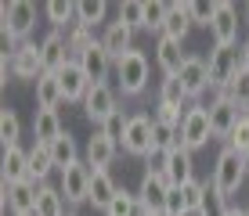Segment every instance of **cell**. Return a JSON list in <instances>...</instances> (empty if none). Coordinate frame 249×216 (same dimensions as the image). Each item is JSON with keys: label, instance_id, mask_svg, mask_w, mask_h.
Masks as SVG:
<instances>
[{"label": "cell", "instance_id": "obj_11", "mask_svg": "<svg viewBox=\"0 0 249 216\" xmlns=\"http://www.w3.org/2000/svg\"><path fill=\"white\" fill-rule=\"evenodd\" d=\"M159 173L166 177V184H170V187H184V184H192V180H195V151H188V148H181V144H177L174 151L162 155Z\"/></svg>", "mask_w": 249, "mask_h": 216}, {"label": "cell", "instance_id": "obj_37", "mask_svg": "<svg viewBox=\"0 0 249 216\" xmlns=\"http://www.w3.org/2000/svg\"><path fill=\"white\" fill-rule=\"evenodd\" d=\"M65 36H69V47H72V58H80L87 47H94L101 40V36H94V29H87V25H72Z\"/></svg>", "mask_w": 249, "mask_h": 216}, {"label": "cell", "instance_id": "obj_47", "mask_svg": "<svg viewBox=\"0 0 249 216\" xmlns=\"http://www.w3.org/2000/svg\"><path fill=\"white\" fill-rule=\"evenodd\" d=\"M246 173H249V151H246Z\"/></svg>", "mask_w": 249, "mask_h": 216}, {"label": "cell", "instance_id": "obj_6", "mask_svg": "<svg viewBox=\"0 0 249 216\" xmlns=\"http://www.w3.org/2000/svg\"><path fill=\"white\" fill-rule=\"evenodd\" d=\"M210 80H213V90H228V83L235 80V72L242 68V43L238 47H213L210 50Z\"/></svg>", "mask_w": 249, "mask_h": 216}, {"label": "cell", "instance_id": "obj_30", "mask_svg": "<svg viewBox=\"0 0 249 216\" xmlns=\"http://www.w3.org/2000/svg\"><path fill=\"white\" fill-rule=\"evenodd\" d=\"M65 195L51 184H40V195H36V216H69L65 209Z\"/></svg>", "mask_w": 249, "mask_h": 216}, {"label": "cell", "instance_id": "obj_49", "mask_svg": "<svg viewBox=\"0 0 249 216\" xmlns=\"http://www.w3.org/2000/svg\"><path fill=\"white\" fill-rule=\"evenodd\" d=\"M148 216H166V213H148Z\"/></svg>", "mask_w": 249, "mask_h": 216}, {"label": "cell", "instance_id": "obj_22", "mask_svg": "<svg viewBox=\"0 0 249 216\" xmlns=\"http://www.w3.org/2000/svg\"><path fill=\"white\" fill-rule=\"evenodd\" d=\"M116 195H119V184L112 180V173L108 169H90V205L94 209L105 213Z\"/></svg>", "mask_w": 249, "mask_h": 216}, {"label": "cell", "instance_id": "obj_28", "mask_svg": "<svg viewBox=\"0 0 249 216\" xmlns=\"http://www.w3.org/2000/svg\"><path fill=\"white\" fill-rule=\"evenodd\" d=\"M51 169H58L54 155H51V144H36L33 141V148H29V180L33 184H47Z\"/></svg>", "mask_w": 249, "mask_h": 216}, {"label": "cell", "instance_id": "obj_42", "mask_svg": "<svg viewBox=\"0 0 249 216\" xmlns=\"http://www.w3.org/2000/svg\"><path fill=\"white\" fill-rule=\"evenodd\" d=\"M228 148H235V151H249V112L242 119H238V126L231 130V137H228Z\"/></svg>", "mask_w": 249, "mask_h": 216}, {"label": "cell", "instance_id": "obj_8", "mask_svg": "<svg viewBox=\"0 0 249 216\" xmlns=\"http://www.w3.org/2000/svg\"><path fill=\"white\" fill-rule=\"evenodd\" d=\"M152 126H156V116H148V112L130 116V126H126V137L119 148L126 155H134V159H148L152 155Z\"/></svg>", "mask_w": 249, "mask_h": 216}, {"label": "cell", "instance_id": "obj_1", "mask_svg": "<svg viewBox=\"0 0 249 216\" xmlns=\"http://www.w3.org/2000/svg\"><path fill=\"white\" fill-rule=\"evenodd\" d=\"M246 180H249L246 155L224 144L220 155H217V162H213V177H210V191H213V198H217L220 209H228V205H231V195H235Z\"/></svg>", "mask_w": 249, "mask_h": 216}, {"label": "cell", "instance_id": "obj_35", "mask_svg": "<svg viewBox=\"0 0 249 216\" xmlns=\"http://www.w3.org/2000/svg\"><path fill=\"white\" fill-rule=\"evenodd\" d=\"M166 15H170V0H148V4H144V29L148 33H162Z\"/></svg>", "mask_w": 249, "mask_h": 216}, {"label": "cell", "instance_id": "obj_33", "mask_svg": "<svg viewBox=\"0 0 249 216\" xmlns=\"http://www.w3.org/2000/svg\"><path fill=\"white\" fill-rule=\"evenodd\" d=\"M105 216H148V209L137 202V191H126V187H119V195L112 198V205L105 209Z\"/></svg>", "mask_w": 249, "mask_h": 216}, {"label": "cell", "instance_id": "obj_36", "mask_svg": "<svg viewBox=\"0 0 249 216\" xmlns=\"http://www.w3.org/2000/svg\"><path fill=\"white\" fill-rule=\"evenodd\" d=\"M224 94H228L231 101H235L238 108H246V112H249V68H246V65L235 72V80L228 83V90H224Z\"/></svg>", "mask_w": 249, "mask_h": 216}, {"label": "cell", "instance_id": "obj_34", "mask_svg": "<svg viewBox=\"0 0 249 216\" xmlns=\"http://www.w3.org/2000/svg\"><path fill=\"white\" fill-rule=\"evenodd\" d=\"M0 141H4V151L18 148V141H22V119L15 108H0Z\"/></svg>", "mask_w": 249, "mask_h": 216}, {"label": "cell", "instance_id": "obj_40", "mask_svg": "<svg viewBox=\"0 0 249 216\" xmlns=\"http://www.w3.org/2000/svg\"><path fill=\"white\" fill-rule=\"evenodd\" d=\"M184 191V205L188 209H206V202H210V184H202V180H192V184H184L181 187Z\"/></svg>", "mask_w": 249, "mask_h": 216}, {"label": "cell", "instance_id": "obj_29", "mask_svg": "<svg viewBox=\"0 0 249 216\" xmlns=\"http://www.w3.org/2000/svg\"><path fill=\"white\" fill-rule=\"evenodd\" d=\"M44 15H47V22H51V29H65L69 33L76 25V4H72V0H47Z\"/></svg>", "mask_w": 249, "mask_h": 216}, {"label": "cell", "instance_id": "obj_16", "mask_svg": "<svg viewBox=\"0 0 249 216\" xmlns=\"http://www.w3.org/2000/svg\"><path fill=\"white\" fill-rule=\"evenodd\" d=\"M40 76H44V58H40V43H18V50H15L11 58V80H29L36 83Z\"/></svg>", "mask_w": 249, "mask_h": 216}, {"label": "cell", "instance_id": "obj_14", "mask_svg": "<svg viewBox=\"0 0 249 216\" xmlns=\"http://www.w3.org/2000/svg\"><path fill=\"white\" fill-rule=\"evenodd\" d=\"M40 58H44V72H62V68L72 62V47H69L65 29H51L44 40H40Z\"/></svg>", "mask_w": 249, "mask_h": 216}, {"label": "cell", "instance_id": "obj_26", "mask_svg": "<svg viewBox=\"0 0 249 216\" xmlns=\"http://www.w3.org/2000/svg\"><path fill=\"white\" fill-rule=\"evenodd\" d=\"M195 101L184 94V86L177 76H162V83H159V108H177V112H188Z\"/></svg>", "mask_w": 249, "mask_h": 216}, {"label": "cell", "instance_id": "obj_39", "mask_svg": "<svg viewBox=\"0 0 249 216\" xmlns=\"http://www.w3.org/2000/svg\"><path fill=\"white\" fill-rule=\"evenodd\" d=\"M119 22H126L130 29H144V0H123L119 4Z\"/></svg>", "mask_w": 249, "mask_h": 216}, {"label": "cell", "instance_id": "obj_25", "mask_svg": "<svg viewBox=\"0 0 249 216\" xmlns=\"http://www.w3.org/2000/svg\"><path fill=\"white\" fill-rule=\"evenodd\" d=\"M192 29H195V25H192V18H188V0H184V4L170 0V15H166V25H162L159 36H170V40H181L184 43V36Z\"/></svg>", "mask_w": 249, "mask_h": 216}, {"label": "cell", "instance_id": "obj_19", "mask_svg": "<svg viewBox=\"0 0 249 216\" xmlns=\"http://www.w3.org/2000/svg\"><path fill=\"white\" fill-rule=\"evenodd\" d=\"M101 47L112 54V62H119L123 54H130V50H134V29L126 22H119V18L108 22L105 29H101Z\"/></svg>", "mask_w": 249, "mask_h": 216}, {"label": "cell", "instance_id": "obj_45", "mask_svg": "<svg viewBox=\"0 0 249 216\" xmlns=\"http://www.w3.org/2000/svg\"><path fill=\"white\" fill-rule=\"evenodd\" d=\"M184 216H210V205H206V209H188Z\"/></svg>", "mask_w": 249, "mask_h": 216}, {"label": "cell", "instance_id": "obj_9", "mask_svg": "<svg viewBox=\"0 0 249 216\" xmlns=\"http://www.w3.org/2000/svg\"><path fill=\"white\" fill-rule=\"evenodd\" d=\"M116 112H119V94H116V86L94 83L90 90H87V98H83V116H87L94 126H101L108 116H116Z\"/></svg>", "mask_w": 249, "mask_h": 216}, {"label": "cell", "instance_id": "obj_27", "mask_svg": "<svg viewBox=\"0 0 249 216\" xmlns=\"http://www.w3.org/2000/svg\"><path fill=\"white\" fill-rule=\"evenodd\" d=\"M62 133H65V126L58 119V112L36 108V116H33V137H36V144H54Z\"/></svg>", "mask_w": 249, "mask_h": 216}, {"label": "cell", "instance_id": "obj_7", "mask_svg": "<svg viewBox=\"0 0 249 216\" xmlns=\"http://www.w3.org/2000/svg\"><path fill=\"white\" fill-rule=\"evenodd\" d=\"M213 47H238V7L228 0H213V22H210Z\"/></svg>", "mask_w": 249, "mask_h": 216}, {"label": "cell", "instance_id": "obj_24", "mask_svg": "<svg viewBox=\"0 0 249 216\" xmlns=\"http://www.w3.org/2000/svg\"><path fill=\"white\" fill-rule=\"evenodd\" d=\"M62 101H65V94H62V83H58V72H44L36 80V108L58 112Z\"/></svg>", "mask_w": 249, "mask_h": 216}, {"label": "cell", "instance_id": "obj_17", "mask_svg": "<svg viewBox=\"0 0 249 216\" xmlns=\"http://www.w3.org/2000/svg\"><path fill=\"white\" fill-rule=\"evenodd\" d=\"M58 83H62L65 105H76V101H80V105H83V98H87V90L94 86V83H90V76L83 72V65L76 62V58H72V62H69V65L62 68V72H58Z\"/></svg>", "mask_w": 249, "mask_h": 216}, {"label": "cell", "instance_id": "obj_21", "mask_svg": "<svg viewBox=\"0 0 249 216\" xmlns=\"http://www.w3.org/2000/svg\"><path fill=\"white\" fill-rule=\"evenodd\" d=\"M156 62L162 68V76H181V68L188 62V54L181 50V40H170V36H159L156 40Z\"/></svg>", "mask_w": 249, "mask_h": 216}, {"label": "cell", "instance_id": "obj_18", "mask_svg": "<svg viewBox=\"0 0 249 216\" xmlns=\"http://www.w3.org/2000/svg\"><path fill=\"white\" fill-rule=\"evenodd\" d=\"M76 62L83 65V72L90 76V83H108V76H112V68H116V62H112V54H108L105 47H101V40L94 43V47H87Z\"/></svg>", "mask_w": 249, "mask_h": 216}, {"label": "cell", "instance_id": "obj_48", "mask_svg": "<svg viewBox=\"0 0 249 216\" xmlns=\"http://www.w3.org/2000/svg\"><path fill=\"white\" fill-rule=\"evenodd\" d=\"M246 216H249V198H246Z\"/></svg>", "mask_w": 249, "mask_h": 216}, {"label": "cell", "instance_id": "obj_4", "mask_svg": "<svg viewBox=\"0 0 249 216\" xmlns=\"http://www.w3.org/2000/svg\"><path fill=\"white\" fill-rule=\"evenodd\" d=\"M210 126H213V141H224L228 144V137H231V130L238 126V119L246 116V108H238L235 101L228 98L224 90H213V101L210 105Z\"/></svg>", "mask_w": 249, "mask_h": 216}, {"label": "cell", "instance_id": "obj_20", "mask_svg": "<svg viewBox=\"0 0 249 216\" xmlns=\"http://www.w3.org/2000/svg\"><path fill=\"white\" fill-rule=\"evenodd\" d=\"M116 155H119V144H116V141H108V137L98 130V133H94L90 141H87V148H83V162H87L90 169H108Z\"/></svg>", "mask_w": 249, "mask_h": 216}, {"label": "cell", "instance_id": "obj_13", "mask_svg": "<svg viewBox=\"0 0 249 216\" xmlns=\"http://www.w3.org/2000/svg\"><path fill=\"white\" fill-rule=\"evenodd\" d=\"M166 198H170V184L159 169H144L141 184H137V202L148 213H166Z\"/></svg>", "mask_w": 249, "mask_h": 216}, {"label": "cell", "instance_id": "obj_31", "mask_svg": "<svg viewBox=\"0 0 249 216\" xmlns=\"http://www.w3.org/2000/svg\"><path fill=\"white\" fill-rule=\"evenodd\" d=\"M105 15H108V4H105V0H76V25H87V29L108 25Z\"/></svg>", "mask_w": 249, "mask_h": 216}, {"label": "cell", "instance_id": "obj_2", "mask_svg": "<svg viewBox=\"0 0 249 216\" xmlns=\"http://www.w3.org/2000/svg\"><path fill=\"white\" fill-rule=\"evenodd\" d=\"M148 76H152V65H148V54L144 50H130V54H123L112 68V80H116V90L123 94V98H137V94H144V86H148Z\"/></svg>", "mask_w": 249, "mask_h": 216}, {"label": "cell", "instance_id": "obj_32", "mask_svg": "<svg viewBox=\"0 0 249 216\" xmlns=\"http://www.w3.org/2000/svg\"><path fill=\"white\" fill-rule=\"evenodd\" d=\"M51 155H54V166H58V173H62V169H69V166L80 162V144H76V137L65 130V133L51 144Z\"/></svg>", "mask_w": 249, "mask_h": 216}, {"label": "cell", "instance_id": "obj_5", "mask_svg": "<svg viewBox=\"0 0 249 216\" xmlns=\"http://www.w3.org/2000/svg\"><path fill=\"white\" fill-rule=\"evenodd\" d=\"M177 133H181V148H188V151H199V148H206V144L213 141L210 108H206V105H192Z\"/></svg>", "mask_w": 249, "mask_h": 216}, {"label": "cell", "instance_id": "obj_15", "mask_svg": "<svg viewBox=\"0 0 249 216\" xmlns=\"http://www.w3.org/2000/svg\"><path fill=\"white\" fill-rule=\"evenodd\" d=\"M181 86H184V94L188 98H202L206 90H213V80H210V62L206 58H199V54H188V62H184V68H181Z\"/></svg>", "mask_w": 249, "mask_h": 216}, {"label": "cell", "instance_id": "obj_3", "mask_svg": "<svg viewBox=\"0 0 249 216\" xmlns=\"http://www.w3.org/2000/svg\"><path fill=\"white\" fill-rule=\"evenodd\" d=\"M33 29H36V4L29 0H7L0 7V33L15 43H29Z\"/></svg>", "mask_w": 249, "mask_h": 216}, {"label": "cell", "instance_id": "obj_46", "mask_svg": "<svg viewBox=\"0 0 249 216\" xmlns=\"http://www.w3.org/2000/svg\"><path fill=\"white\" fill-rule=\"evenodd\" d=\"M246 25H249V4H246Z\"/></svg>", "mask_w": 249, "mask_h": 216}, {"label": "cell", "instance_id": "obj_23", "mask_svg": "<svg viewBox=\"0 0 249 216\" xmlns=\"http://www.w3.org/2000/svg\"><path fill=\"white\" fill-rule=\"evenodd\" d=\"M0 177L4 184H18V180H29V151L22 148H7L4 151V162H0Z\"/></svg>", "mask_w": 249, "mask_h": 216}, {"label": "cell", "instance_id": "obj_12", "mask_svg": "<svg viewBox=\"0 0 249 216\" xmlns=\"http://www.w3.org/2000/svg\"><path fill=\"white\" fill-rule=\"evenodd\" d=\"M58 191L65 195V202H69V205H83V202H90V166H87V162L80 159L76 166L62 169Z\"/></svg>", "mask_w": 249, "mask_h": 216}, {"label": "cell", "instance_id": "obj_38", "mask_svg": "<svg viewBox=\"0 0 249 216\" xmlns=\"http://www.w3.org/2000/svg\"><path fill=\"white\" fill-rule=\"evenodd\" d=\"M126 126H130V116H126V112H123V108H119V112H116V116H108V119H105V123H101L98 130H101V133H105V137H108V141H116V144H123V137H126Z\"/></svg>", "mask_w": 249, "mask_h": 216}, {"label": "cell", "instance_id": "obj_41", "mask_svg": "<svg viewBox=\"0 0 249 216\" xmlns=\"http://www.w3.org/2000/svg\"><path fill=\"white\" fill-rule=\"evenodd\" d=\"M188 18H192V25H199V29H210V22H213V4L188 0Z\"/></svg>", "mask_w": 249, "mask_h": 216}, {"label": "cell", "instance_id": "obj_44", "mask_svg": "<svg viewBox=\"0 0 249 216\" xmlns=\"http://www.w3.org/2000/svg\"><path fill=\"white\" fill-rule=\"evenodd\" d=\"M242 62H246V68H249V36L242 40Z\"/></svg>", "mask_w": 249, "mask_h": 216}, {"label": "cell", "instance_id": "obj_10", "mask_svg": "<svg viewBox=\"0 0 249 216\" xmlns=\"http://www.w3.org/2000/svg\"><path fill=\"white\" fill-rule=\"evenodd\" d=\"M36 195H40V184H33V180L4 184L0 187V205L11 216H29V213H36Z\"/></svg>", "mask_w": 249, "mask_h": 216}, {"label": "cell", "instance_id": "obj_50", "mask_svg": "<svg viewBox=\"0 0 249 216\" xmlns=\"http://www.w3.org/2000/svg\"><path fill=\"white\" fill-rule=\"evenodd\" d=\"M69 216H76V213H69Z\"/></svg>", "mask_w": 249, "mask_h": 216}, {"label": "cell", "instance_id": "obj_43", "mask_svg": "<svg viewBox=\"0 0 249 216\" xmlns=\"http://www.w3.org/2000/svg\"><path fill=\"white\" fill-rule=\"evenodd\" d=\"M220 216H246V205H228V209H220Z\"/></svg>", "mask_w": 249, "mask_h": 216}]
</instances>
